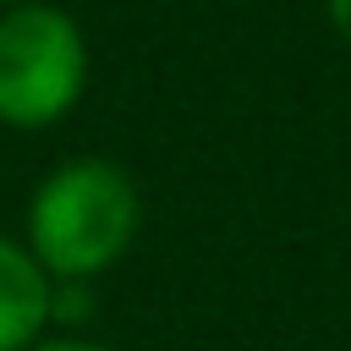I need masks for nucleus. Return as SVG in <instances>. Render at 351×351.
<instances>
[{
  "instance_id": "5",
  "label": "nucleus",
  "mask_w": 351,
  "mask_h": 351,
  "mask_svg": "<svg viewBox=\"0 0 351 351\" xmlns=\"http://www.w3.org/2000/svg\"><path fill=\"white\" fill-rule=\"evenodd\" d=\"M324 11H329V27L351 44V0H324Z\"/></svg>"
},
{
  "instance_id": "4",
  "label": "nucleus",
  "mask_w": 351,
  "mask_h": 351,
  "mask_svg": "<svg viewBox=\"0 0 351 351\" xmlns=\"http://www.w3.org/2000/svg\"><path fill=\"white\" fill-rule=\"evenodd\" d=\"M22 351H110V346L82 340V335H38V340H33V346H22Z\"/></svg>"
},
{
  "instance_id": "6",
  "label": "nucleus",
  "mask_w": 351,
  "mask_h": 351,
  "mask_svg": "<svg viewBox=\"0 0 351 351\" xmlns=\"http://www.w3.org/2000/svg\"><path fill=\"white\" fill-rule=\"evenodd\" d=\"M11 5H38V0H0V11H11Z\"/></svg>"
},
{
  "instance_id": "3",
  "label": "nucleus",
  "mask_w": 351,
  "mask_h": 351,
  "mask_svg": "<svg viewBox=\"0 0 351 351\" xmlns=\"http://www.w3.org/2000/svg\"><path fill=\"white\" fill-rule=\"evenodd\" d=\"M55 324V280L38 269L27 241L0 236V351L33 346Z\"/></svg>"
},
{
  "instance_id": "1",
  "label": "nucleus",
  "mask_w": 351,
  "mask_h": 351,
  "mask_svg": "<svg viewBox=\"0 0 351 351\" xmlns=\"http://www.w3.org/2000/svg\"><path fill=\"white\" fill-rule=\"evenodd\" d=\"M143 225L132 176L110 159H71L49 170L27 197V252L55 285H82L126 258Z\"/></svg>"
},
{
  "instance_id": "2",
  "label": "nucleus",
  "mask_w": 351,
  "mask_h": 351,
  "mask_svg": "<svg viewBox=\"0 0 351 351\" xmlns=\"http://www.w3.org/2000/svg\"><path fill=\"white\" fill-rule=\"evenodd\" d=\"M82 93H88L82 27L49 0L0 11V126L44 132L66 121Z\"/></svg>"
}]
</instances>
